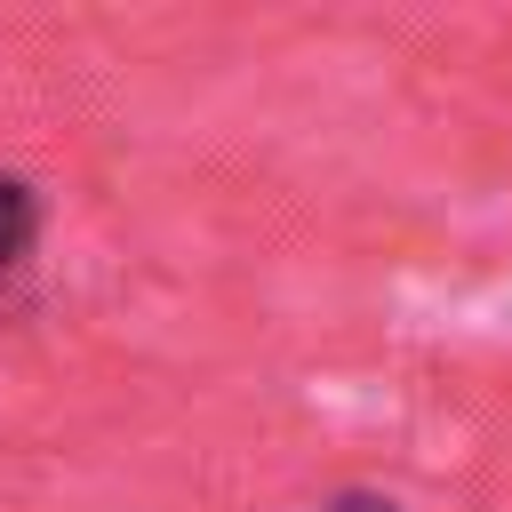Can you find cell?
Masks as SVG:
<instances>
[{
  "label": "cell",
  "instance_id": "6da1fadb",
  "mask_svg": "<svg viewBox=\"0 0 512 512\" xmlns=\"http://www.w3.org/2000/svg\"><path fill=\"white\" fill-rule=\"evenodd\" d=\"M40 224H48V200L32 176L0 168V304H16L24 272H32V248H40Z\"/></svg>",
  "mask_w": 512,
  "mask_h": 512
}]
</instances>
